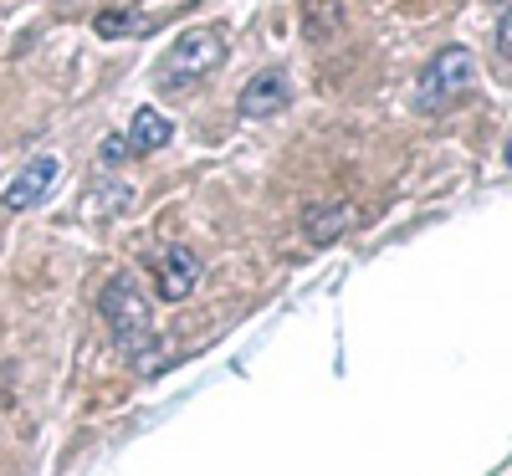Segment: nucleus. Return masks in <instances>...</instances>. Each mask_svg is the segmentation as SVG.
Listing matches in <instances>:
<instances>
[{"instance_id": "f257e3e1", "label": "nucleus", "mask_w": 512, "mask_h": 476, "mask_svg": "<svg viewBox=\"0 0 512 476\" xmlns=\"http://www.w3.org/2000/svg\"><path fill=\"white\" fill-rule=\"evenodd\" d=\"M103 323H108V338H113V349L134 364L139 374H159L164 364V343L154 333V313H149V302L139 292V282L118 272L103 282Z\"/></svg>"}, {"instance_id": "f03ea898", "label": "nucleus", "mask_w": 512, "mask_h": 476, "mask_svg": "<svg viewBox=\"0 0 512 476\" xmlns=\"http://www.w3.org/2000/svg\"><path fill=\"white\" fill-rule=\"evenodd\" d=\"M226 62V31L221 26H200V31H185L175 47H169L154 67V88L159 93H180L190 82L210 77Z\"/></svg>"}, {"instance_id": "7ed1b4c3", "label": "nucleus", "mask_w": 512, "mask_h": 476, "mask_svg": "<svg viewBox=\"0 0 512 476\" xmlns=\"http://www.w3.org/2000/svg\"><path fill=\"white\" fill-rule=\"evenodd\" d=\"M477 82V57L472 47H441L420 72V88H415V108L420 113H446L451 103H461Z\"/></svg>"}, {"instance_id": "20e7f679", "label": "nucleus", "mask_w": 512, "mask_h": 476, "mask_svg": "<svg viewBox=\"0 0 512 476\" xmlns=\"http://www.w3.org/2000/svg\"><path fill=\"white\" fill-rule=\"evenodd\" d=\"M287 103H292V82H287L282 67H272V72H256L246 88H241L236 113H241L246 123H267V118L287 113Z\"/></svg>"}, {"instance_id": "39448f33", "label": "nucleus", "mask_w": 512, "mask_h": 476, "mask_svg": "<svg viewBox=\"0 0 512 476\" xmlns=\"http://www.w3.org/2000/svg\"><path fill=\"white\" fill-rule=\"evenodd\" d=\"M57 169H62V159H52V154H36L31 164H21V175L6 185V205L11 215H21V210H31V205H41L52 195V185H57Z\"/></svg>"}, {"instance_id": "423d86ee", "label": "nucleus", "mask_w": 512, "mask_h": 476, "mask_svg": "<svg viewBox=\"0 0 512 476\" xmlns=\"http://www.w3.org/2000/svg\"><path fill=\"white\" fill-rule=\"evenodd\" d=\"M154 277H159V297L164 302H185L195 292V282H200V256L190 246H180V241L164 246L159 262H154Z\"/></svg>"}, {"instance_id": "0eeeda50", "label": "nucleus", "mask_w": 512, "mask_h": 476, "mask_svg": "<svg viewBox=\"0 0 512 476\" xmlns=\"http://www.w3.org/2000/svg\"><path fill=\"white\" fill-rule=\"evenodd\" d=\"M349 226H354V205H349V200H323V205H313V210L303 215V231H308L313 246H333Z\"/></svg>"}, {"instance_id": "6e6552de", "label": "nucleus", "mask_w": 512, "mask_h": 476, "mask_svg": "<svg viewBox=\"0 0 512 476\" xmlns=\"http://www.w3.org/2000/svg\"><path fill=\"white\" fill-rule=\"evenodd\" d=\"M123 139H128V154H154V149H164L169 139H175V123H169L164 113H154V108H139L134 118H128Z\"/></svg>"}, {"instance_id": "1a4fd4ad", "label": "nucleus", "mask_w": 512, "mask_h": 476, "mask_svg": "<svg viewBox=\"0 0 512 476\" xmlns=\"http://www.w3.org/2000/svg\"><path fill=\"white\" fill-rule=\"evenodd\" d=\"M154 26H159V16H144V11H103V16L93 21V31H98L103 41H123V36L154 31Z\"/></svg>"}, {"instance_id": "9d476101", "label": "nucleus", "mask_w": 512, "mask_h": 476, "mask_svg": "<svg viewBox=\"0 0 512 476\" xmlns=\"http://www.w3.org/2000/svg\"><path fill=\"white\" fill-rule=\"evenodd\" d=\"M338 21H344V6H338V0H308L303 6V26H308L313 41H328L338 31Z\"/></svg>"}, {"instance_id": "9b49d317", "label": "nucleus", "mask_w": 512, "mask_h": 476, "mask_svg": "<svg viewBox=\"0 0 512 476\" xmlns=\"http://www.w3.org/2000/svg\"><path fill=\"white\" fill-rule=\"evenodd\" d=\"M123 159H128V139H123V134H108V139L98 144V164H103V169H118Z\"/></svg>"}, {"instance_id": "f8f14e48", "label": "nucleus", "mask_w": 512, "mask_h": 476, "mask_svg": "<svg viewBox=\"0 0 512 476\" xmlns=\"http://www.w3.org/2000/svg\"><path fill=\"white\" fill-rule=\"evenodd\" d=\"M93 200H98V210H113V215H118V210L134 205V190H128V185H108V190H98Z\"/></svg>"}, {"instance_id": "ddd939ff", "label": "nucleus", "mask_w": 512, "mask_h": 476, "mask_svg": "<svg viewBox=\"0 0 512 476\" xmlns=\"http://www.w3.org/2000/svg\"><path fill=\"white\" fill-rule=\"evenodd\" d=\"M497 57H512V6L497 16Z\"/></svg>"}, {"instance_id": "4468645a", "label": "nucleus", "mask_w": 512, "mask_h": 476, "mask_svg": "<svg viewBox=\"0 0 512 476\" xmlns=\"http://www.w3.org/2000/svg\"><path fill=\"white\" fill-rule=\"evenodd\" d=\"M507 164H512V139H507Z\"/></svg>"}, {"instance_id": "2eb2a0df", "label": "nucleus", "mask_w": 512, "mask_h": 476, "mask_svg": "<svg viewBox=\"0 0 512 476\" xmlns=\"http://www.w3.org/2000/svg\"><path fill=\"white\" fill-rule=\"evenodd\" d=\"M507 6H512V0H507Z\"/></svg>"}]
</instances>
